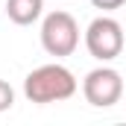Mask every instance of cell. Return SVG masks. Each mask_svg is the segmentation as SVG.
<instances>
[{"instance_id":"1","label":"cell","mask_w":126,"mask_h":126,"mask_svg":"<svg viewBox=\"0 0 126 126\" xmlns=\"http://www.w3.org/2000/svg\"><path fill=\"white\" fill-rule=\"evenodd\" d=\"M79 82L76 76L59 62L41 64L27 73L24 79V97L30 103H38V106H47V103H62V100H70L76 94Z\"/></svg>"},{"instance_id":"2","label":"cell","mask_w":126,"mask_h":126,"mask_svg":"<svg viewBox=\"0 0 126 126\" xmlns=\"http://www.w3.org/2000/svg\"><path fill=\"white\" fill-rule=\"evenodd\" d=\"M41 47L56 59L70 56L79 47V24H76V18L70 12H62V9L44 15V21H41Z\"/></svg>"},{"instance_id":"3","label":"cell","mask_w":126,"mask_h":126,"mask_svg":"<svg viewBox=\"0 0 126 126\" xmlns=\"http://www.w3.org/2000/svg\"><path fill=\"white\" fill-rule=\"evenodd\" d=\"M85 47L88 53L94 56L97 62H111L123 53L126 47V35H123V27L120 21L109 18V15H100L94 18L88 27H85Z\"/></svg>"},{"instance_id":"4","label":"cell","mask_w":126,"mask_h":126,"mask_svg":"<svg viewBox=\"0 0 126 126\" xmlns=\"http://www.w3.org/2000/svg\"><path fill=\"white\" fill-rule=\"evenodd\" d=\"M82 94L94 109H111L123 97V76L114 67H94L82 79Z\"/></svg>"},{"instance_id":"5","label":"cell","mask_w":126,"mask_h":126,"mask_svg":"<svg viewBox=\"0 0 126 126\" xmlns=\"http://www.w3.org/2000/svg\"><path fill=\"white\" fill-rule=\"evenodd\" d=\"M6 15L18 27H30L44 15V0H6Z\"/></svg>"},{"instance_id":"6","label":"cell","mask_w":126,"mask_h":126,"mask_svg":"<svg viewBox=\"0 0 126 126\" xmlns=\"http://www.w3.org/2000/svg\"><path fill=\"white\" fill-rule=\"evenodd\" d=\"M12 103H15V88H12L6 79H0V111L12 109Z\"/></svg>"},{"instance_id":"7","label":"cell","mask_w":126,"mask_h":126,"mask_svg":"<svg viewBox=\"0 0 126 126\" xmlns=\"http://www.w3.org/2000/svg\"><path fill=\"white\" fill-rule=\"evenodd\" d=\"M126 0H91V6L97 9H103V12H111V9H120Z\"/></svg>"}]
</instances>
